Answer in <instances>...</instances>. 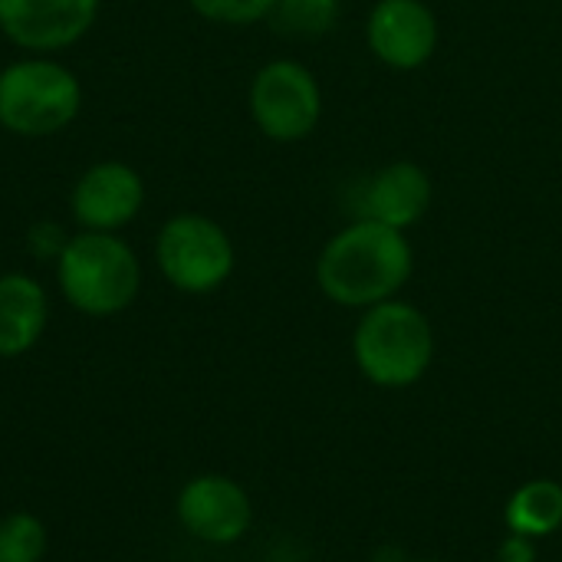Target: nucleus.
I'll return each mask as SVG.
<instances>
[{"mask_svg": "<svg viewBox=\"0 0 562 562\" xmlns=\"http://www.w3.org/2000/svg\"><path fill=\"white\" fill-rule=\"evenodd\" d=\"M356 369L379 389H408L435 362L431 319L408 300L395 296L362 310L352 329Z\"/></svg>", "mask_w": 562, "mask_h": 562, "instance_id": "nucleus-2", "label": "nucleus"}, {"mask_svg": "<svg viewBox=\"0 0 562 562\" xmlns=\"http://www.w3.org/2000/svg\"><path fill=\"white\" fill-rule=\"evenodd\" d=\"M155 263L161 277L191 296L221 290L237 263L231 234L207 214H171L155 237Z\"/></svg>", "mask_w": 562, "mask_h": 562, "instance_id": "nucleus-5", "label": "nucleus"}, {"mask_svg": "<svg viewBox=\"0 0 562 562\" xmlns=\"http://www.w3.org/2000/svg\"><path fill=\"white\" fill-rule=\"evenodd\" d=\"M415 270V250L405 231L352 217L316 257L319 293L342 310H369L395 300Z\"/></svg>", "mask_w": 562, "mask_h": 562, "instance_id": "nucleus-1", "label": "nucleus"}, {"mask_svg": "<svg viewBox=\"0 0 562 562\" xmlns=\"http://www.w3.org/2000/svg\"><path fill=\"white\" fill-rule=\"evenodd\" d=\"M191 10L221 26H254L270 20L277 0H188Z\"/></svg>", "mask_w": 562, "mask_h": 562, "instance_id": "nucleus-16", "label": "nucleus"}, {"mask_svg": "<svg viewBox=\"0 0 562 562\" xmlns=\"http://www.w3.org/2000/svg\"><path fill=\"white\" fill-rule=\"evenodd\" d=\"M504 524L510 533L530 537V540H547L562 527V484L550 477H537L520 484L507 507H504Z\"/></svg>", "mask_w": 562, "mask_h": 562, "instance_id": "nucleus-13", "label": "nucleus"}, {"mask_svg": "<svg viewBox=\"0 0 562 562\" xmlns=\"http://www.w3.org/2000/svg\"><path fill=\"white\" fill-rule=\"evenodd\" d=\"M56 283L72 310L86 316H115L135 303L142 263L119 234L79 231L56 260Z\"/></svg>", "mask_w": 562, "mask_h": 562, "instance_id": "nucleus-3", "label": "nucleus"}, {"mask_svg": "<svg viewBox=\"0 0 562 562\" xmlns=\"http://www.w3.org/2000/svg\"><path fill=\"white\" fill-rule=\"evenodd\" d=\"M79 76L53 56H23L0 69V128L16 138H46L76 122Z\"/></svg>", "mask_w": 562, "mask_h": 562, "instance_id": "nucleus-4", "label": "nucleus"}, {"mask_svg": "<svg viewBox=\"0 0 562 562\" xmlns=\"http://www.w3.org/2000/svg\"><path fill=\"white\" fill-rule=\"evenodd\" d=\"M405 562H441V560H405Z\"/></svg>", "mask_w": 562, "mask_h": 562, "instance_id": "nucleus-19", "label": "nucleus"}, {"mask_svg": "<svg viewBox=\"0 0 562 562\" xmlns=\"http://www.w3.org/2000/svg\"><path fill=\"white\" fill-rule=\"evenodd\" d=\"M438 36V13L425 0H375L366 20L369 53L395 72L431 63Z\"/></svg>", "mask_w": 562, "mask_h": 562, "instance_id": "nucleus-8", "label": "nucleus"}, {"mask_svg": "<svg viewBox=\"0 0 562 562\" xmlns=\"http://www.w3.org/2000/svg\"><path fill=\"white\" fill-rule=\"evenodd\" d=\"M497 562H537V540L507 533V540L497 550Z\"/></svg>", "mask_w": 562, "mask_h": 562, "instance_id": "nucleus-18", "label": "nucleus"}, {"mask_svg": "<svg viewBox=\"0 0 562 562\" xmlns=\"http://www.w3.org/2000/svg\"><path fill=\"white\" fill-rule=\"evenodd\" d=\"M247 109L270 142L293 145L316 132L323 119V86L306 63L270 59L250 79Z\"/></svg>", "mask_w": 562, "mask_h": 562, "instance_id": "nucleus-6", "label": "nucleus"}, {"mask_svg": "<svg viewBox=\"0 0 562 562\" xmlns=\"http://www.w3.org/2000/svg\"><path fill=\"white\" fill-rule=\"evenodd\" d=\"M49 323V300L30 273L0 277V356L13 359L33 349Z\"/></svg>", "mask_w": 562, "mask_h": 562, "instance_id": "nucleus-12", "label": "nucleus"}, {"mask_svg": "<svg viewBox=\"0 0 562 562\" xmlns=\"http://www.w3.org/2000/svg\"><path fill=\"white\" fill-rule=\"evenodd\" d=\"M273 26L293 40H319L342 20V0H277Z\"/></svg>", "mask_w": 562, "mask_h": 562, "instance_id": "nucleus-14", "label": "nucleus"}, {"mask_svg": "<svg viewBox=\"0 0 562 562\" xmlns=\"http://www.w3.org/2000/svg\"><path fill=\"white\" fill-rule=\"evenodd\" d=\"M102 0H0V33L30 56L76 46L99 20Z\"/></svg>", "mask_w": 562, "mask_h": 562, "instance_id": "nucleus-7", "label": "nucleus"}, {"mask_svg": "<svg viewBox=\"0 0 562 562\" xmlns=\"http://www.w3.org/2000/svg\"><path fill=\"white\" fill-rule=\"evenodd\" d=\"M46 557V527L30 514L0 520V562H40Z\"/></svg>", "mask_w": 562, "mask_h": 562, "instance_id": "nucleus-15", "label": "nucleus"}, {"mask_svg": "<svg viewBox=\"0 0 562 562\" xmlns=\"http://www.w3.org/2000/svg\"><path fill=\"white\" fill-rule=\"evenodd\" d=\"M142 204H145L142 175L115 158L89 165L69 191V211L82 231L119 234L125 224L138 217Z\"/></svg>", "mask_w": 562, "mask_h": 562, "instance_id": "nucleus-9", "label": "nucleus"}, {"mask_svg": "<svg viewBox=\"0 0 562 562\" xmlns=\"http://www.w3.org/2000/svg\"><path fill=\"white\" fill-rule=\"evenodd\" d=\"M72 234H66V227L59 221H36L30 231H26V250L36 257V260H59L66 244H69Z\"/></svg>", "mask_w": 562, "mask_h": 562, "instance_id": "nucleus-17", "label": "nucleus"}, {"mask_svg": "<svg viewBox=\"0 0 562 562\" xmlns=\"http://www.w3.org/2000/svg\"><path fill=\"white\" fill-rule=\"evenodd\" d=\"M178 520L194 540L211 547H231L250 530L254 507L237 481L204 474L184 484L178 497Z\"/></svg>", "mask_w": 562, "mask_h": 562, "instance_id": "nucleus-11", "label": "nucleus"}, {"mask_svg": "<svg viewBox=\"0 0 562 562\" xmlns=\"http://www.w3.org/2000/svg\"><path fill=\"white\" fill-rule=\"evenodd\" d=\"M435 201L431 175L408 158H395L362 178L352 188V211L356 217L379 221L395 231H408L425 221Z\"/></svg>", "mask_w": 562, "mask_h": 562, "instance_id": "nucleus-10", "label": "nucleus"}]
</instances>
